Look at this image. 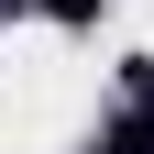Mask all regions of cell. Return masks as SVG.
<instances>
[{
  "label": "cell",
  "instance_id": "7a4b0ae2",
  "mask_svg": "<svg viewBox=\"0 0 154 154\" xmlns=\"http://www.w3.org/2000/svg\"><path fill=\"white\" fill-rule=\"evenodd\" d=\"M33 11H55V22H88V11H99V0H33Z\"/></svg>",
  "mask_w": 154,
  "mask_h": 154
},
{
  "label": "cell",
  "instance_id": "6da1fadb",
  "mask_svg": "<svg viewBox=\"0 0 154 154\" xmlns=\"http://www.w3.org/2000/svg\"><path fill=\"white\" fill-rule=\"evenodd\" d=\"M99 154H154V77H143V66H132V110L110 121V143H99Z\"/></svg>",
  "mask_w": 154,
  "mask_h": 154
}]
</instances>
